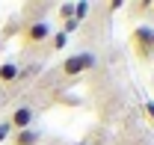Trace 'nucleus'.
I'll list each match as a JSON object with an SVG mask.
<instances>
[{
  "mask_svg": "<svg viewBox=\"0 0 154 145\" xmlns=\"http://www.w3.org/2000/svg\"><path fill=\"white\" fill-rule=\"evenodd\" d=\"M77 27H80V21H77V18H71V21H62V30H59V33H65V36H71V33H74Z\"/></svg>",
  "mask_w": 154,
  "mask_h": 145,
  "instance_id": "nucleus-10",
  "label": "nucleus"
},
{
  "mask_svg": "<svg viewBox=\"0 0 154 145\" xmlns=\"http://www.w3.org/2000/svg\"><path fill=\"white\" fill-rule=\"evenodd\" d=\"M18 71H21L18 62H12V59L0 62V86H15V80H18Z\"/></svg>",
  "mask_w": 154,
  "mask_h": 145,
  "instance_id": "nucleus-5",
  "label": "nucleus"
},
{
  "mask_svg": "<svg viewBox=\"0 0 154 145\" xmlns=\"http://www.w3.org/2000/svg\"><path fill=\"white\" fill-rule=\"evenodd\" d=\"M57 18L59 21H71L74 18V3H59L57 6Z\"/></svg>",
  "mask_w": 154,
  "mask_h": 145,
  "instance_id": "nucleus-7",
  "label": "nucleus"
},
{
  "mask_svg": "<svg viewBox=\"0 0 154 145\" xmlns=\"http://www.w3.org/2000/svg\"><path fill=\"white\" fill-rule=\"evenodd\" d=\"M86 12H89V3H86V0L74 3V18H77V21H83V18H86Z\"/></svg>",
  "mask_w": 154,
  "mask_h": 145,
  "instance_id": "nucleus-9",
  "label": "nucleus"
},
{
  "mask_svg": "<svg viewBox=\"0 0 154 145\" xmlns=\"http://www.w3.org/2000/svg\"><path fill=\"white\" fill-rule=\"evenodd\" d=\"M33 116H36V113H33L30 104H18V107L12 110V116L6 119V125L12 127V133H15V130H27V127H33Z\"/></svg>",
  "mask_w": 154,
  "mask_h": 145,
  "instance_id": "nucleus-3",
  "label": "nucleus"
},
{
  "mask_svg": "<svg viewBox=\"0 0 154 145\" xmlns=\"http://www.w3.org/2000/svg\"><path fill=\"white\" fill-rule=\"evenodd\" d=\"M38 142H42V133L33 130V127L15 130V133H12V145H38Z\"/></svg>",
  "mask_w": 154,
  "mask_h": 145,
  "instance_id": "nucleus-6",
  "label": "nucleus"
},
{
  "mask_svg": "<svg viewBox=\"0 0 154 145\" xmlns=\"http://www.w3.org/2000/svg\"><path fill=\"white\" fill-rule=\"evenodd\" d=\"M151 30L148 27H136L134 33H131V42H134V48H136V54L142 56V59H148V56L154 54V45H151Z\"/></svg>",
  "mask_w": 154,
  "mask_h": 145,
  "instance_id": "nucleus-4",
  "label": "nucleus"
},
{
  "mask_svg": "<svg viewBox=\"0 0 154 145\" xmlns=\"http://www.w3.org/2000/svg\"><path fill=\"white\" fill-rule=\"evenodd\" d=\"M142 113H145V119L154 125V101H145V104H142Z\"/></svg>",
  "mask_w": 154,
  "mask_h": 145,
  "instance_id": "nucleus-11",
  "label": "nucleus"
},
{
  "mask_svg": "<svg viewBox=\"0 0 154 145\" xmlns=\"http://www.w3.org/2000/svg\"><path fill=\"white\" fill-rule=\"evenodd\" d=\"M9 136H12V127L6 125V122H0V145L6 142V139H9Z\"/></svg>",
  "mask_w": 154,
  "mask_h": 145,
  "instance_id": "nucleus-12",
  "label": "nucleus"
},
{
  "mask_svg": "<svg viewBox=\"0 0 154 145\" xmlns=\"http://www.w3.org/2000/svg\"><path fill=\"white\" fill-rule=\"evenodd\" d=\"M18 39L24 42V48H38V45L51 42V24H48V21H42V18L27 21V24L21 27Z\"/></svg>",
  "mask_w": 154,
  "mask_h": 145,
  "instance_id": "nucleus-1",
  "label": "nucleus"
},
{
  "mask_svg": "<svg viewBox=\"0 0 154 145\" xmlns=\"http://www.w3.org/2000/svg\"><path fill=\"white\" fill-rule=\"evenodd\" d=\"M95 65V54H89V51H80V54H71L62 59V74L65 77H80L83 71H89Z\"/></svg>",
  "mask_w": 154,
  "mask_h": 145,
  "instance_id": "nucleus-2",
  "label": "nucleus"
},
{
  "mask_svg": "<svg viewBox=\"0 0 154 145\" xmlns=\"http://www.w3.org/2000/svg\"><path fill=\"white\" fill-rule=\"evenodd\" d=\"M148 9H154V3H151V6H148Z\"/></svg>",
  "mask_w": 154,
  "mask_h": 145,
  "instance_id": "nucleus-14",
  "label": "nucleus"
},
{
  "mask_svg": "<svg viewBox=\"0 0 154 145\" xmlns=\"http://www.w3.org/2000/svg\"><path fill=\"white\" fill-rule=\"evenodd\" d=\"M0 107H3V92H0Z\"/></svg>",
  "mask_w": 154,
  "mask_h": 145,
  "instance_id": "nucleus-13",
  "label": "nucleus"
},
{
  "mask_svg": "<svg viewBox=\"0 0 154 145\" xmlns=\"http://www.w3.org/2000/svg\"><path fill=\"white\" fill-rule=\"evenodd\" d=\"M151 45H154V36H151Z\"/></svg>",
  "mask_w": 154,
  "mask_h": 145,
  "instance_id": "nucleus-15",
  "label": "nucleus"
},
{
  "mask_svg": "<svg viewBox=\"0 0 154 145\" xmlns=\"http://www.w3.org/2000/svg\"><path fill=\"white\" fill-rule=\"evenodd\" d=\"M48 45H51V51H62V48L68 45V36H65V33H54Z\"/></svg>",
  "mask_w": 154,
  "mask_h": 145,
  "instance_id": "nucleus-8",
  "label": "nucleus"
}]
</instances>
